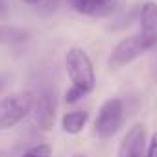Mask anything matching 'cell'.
<instances>
[{
	"instance_id": "obj_1",
	"label": "cell",
	"mask_w": 157,
	"mask_h": 157,
	"mask_svg": "<svg viewBox=\"0 0 157 157\" xmlns=\"http://www.w3.org/2000/svg\"><path fill=\"white\" fill-rule=\"evenodd\" d=\"M65 65H67V74L70 78V83L78 89L85 91L87 94L96 87V74L93 61L89 54L83 48H70L65 56Z\"/></svg>"
},
{
	"instance_id": "obj_2",
	"label": "cell",
	"mask_w": 157,
	"mask_h": 157,
	"mask_svg": "<svg viewBox=\"0 0 157 157\" xmlns=\"http://www.w3.org/2000/svg\"><path fill=\"white\" fill-rule=\"evenodd\" d=\"M35 104V94L32 91H19L0 100V131L15 128L22 122L32 111Z\"/></svg>"
},
{
	"instance_id": "obj_3",
	"label": "cell",
	"mask_w": 157,
	"mask_h": 157,
	"mask_svg": "<svg viewBox=\"0 0 157 157\" xmlns=\"http://www.w3.org/2000/svg\"><path fill=\"white\" fill-rule=\"evenodd\" d=\"M124 122V105L118 98H109L102 104L98 109V115L94 118V133L100 139L113 137Z\"/></svg>"
},
{
	"instance_id": "obj_4",
	"label": "cell",
	"mask_w": 157,
	"mask_h": 157,
	"mask_svg": "<svg viewBox=\"0 0 157 157\" xmlns=\"http://www.w3.org/2000/svg\"><path fill=\"white\" fill-rule=\"evenodd\" d=\"M67 2L76 13L94 19L113 17L126 6V0H67Z\"/></svg>"
},
{
	"instance_id": "obj_5",
	"label": "cell",
	"mask_w": 157,
	"mask_h": 157,
	"mask_svg": "<svg viewBox=\"0 0 157 157\" xmlns=\"http://www.w3.org/2000/svg\"><path fill=\"white\" fill-rule=\"evenodd\" d=\"M144 52H148V50H146V46H144L140 35H139V33L129 35V37L122 39V41L111 50L109 59H107V65H109L111 68H122V67L133 63V61H135L139 56H142Z\"/></svg>"
},
{
	"instance_id": "obj_6",
	"label": "cell",
	"mask_w": 157,
	"mask_h": 157,
	"mask_svg": "<svg viewBox=\"0 0 157 157\" xmlns=\"http://www.w3.org/2000/svg\"><path fill=\"white\" fill-rule=\"evenodd\" d=\"M146 150V128L144 124H133L122 137L117 157H142Z\"/></svg>"
},
{
	"instance_id": "obj_7",
	"label": "cell",
	"mask_w": 157,
	"mask_h": 157,
	"mask_svg": "<svg viewBox=\"0 0 157 157\" xmlns=\"http://www.w3.org/2000/svg\"><path fill=\"white\" fill-rule=\"evenodd\" d=\"M139 24H140V39L146 46V50H151L157 44V4L155 2H146L140 8L139 15Z\"/></svg>"
},
{
	"instance_id": "obj_8",
	"label": "cell",
	"mask_w": 157,
	"mask_h": 157,
	"mask_svg": "<svg viewBox=\"0 0 157 157\" xmlns=\"http://www.w3.org/2000/svg\"><path fill=\"white\" fill-rule=\"evenodd\" d=\"M33 118L41 131H50L56 122V100L50 94H39L33 104Z\"/></svg>"
},
{
	"instance_id": "obj_9",
	"label": "cell",
	"mask_w": 157,
	"mask_h": 157,
	"mask_svg": "<svg viewBox=\"0 0 157 157\" xmlns=\"http://www.w3.org/2000/svg\"><path fill=\"white\" fill-rule=\"evenodd\" d=\"M87 120H89V113L87 111H80V109L78 111H68L61 118V128L68 135H78V133H82V129L85 128Z\"/></svg>"
},
{
	"instance_id": "obj_10",
	"label": "cell",
	"mask_w": 157,
	"mask_h": 157,
	"mask_svg": "<svg viewBox=\"0 0 157 157\" xmlns=\"http://www.w3.org/2000/svg\"><path fill=\"white\" fill-rule=\"evenodd\" d=\"M28 39V32L17 26H10V24H2L0 26V46L4 44H19L24 43Z\"/></svg>"
},
{
	"instance_id": "obj_11",
	"label": "cell",
	"mask_w": 157,
	"mask_h": 157,
	"mask_svg": "<svg viewBox=\"0 0 157 157\" xmlns=\"http://www.w3.org/2000/svg\"><path fill=\"white\" fill-rule=\"evenodd\" d=\"M21 157H52V146L50 144H44V142L35 144L28 151H24Z\"/></svg>"
},
{
	"instance_id": "obj_12",
	"label": "cell",
	"mask_w": 157,
	"mask_h": 157,
	"mask_svg": "<svg viewBox=\"0 0 157 157\" xmlns=\"http://www.w3.org/2000/svg\"><path fill=\"white\" fill-rule=\"evenodd\" d=\"M83 96H87L85 91H82V89H78V87L70 85L68 91L65 93V102H67V104H76V102H80Z\"/></svg>"
},
{
	"instance_id": "obj_13",
	"label": "cell",
	"mask_w": 157,
	"mask_h": 157,
	"mask_svg": "<svg viewBox=\"0 0 157 157\" xmlns=\"http://www.w3.org/2000/svg\"><path fill=\"white\" fill-rule=\"evenodd\" d=\"M57 6H59V0H39L37 11L43 13V15H50L57 10Z\"/></svg>"
},
{
	"instance_id": "obj_14",
	"label": "cell",
	"mask_w": 157,
	"mask_h": 157,
	"mask_svg": "<svg viewBox=\"0 0 157 157\" xmlns=\"http://www.w3.org/2000/svg\"><path fill=\"white\" fill-rule=\"evenodd\" d=\"M142 157H157V131L151 135V139H150V142H148Z\"/></svg>"
},
{
	"instance_id": "obj_15",
	"label": "cell",
	"mask_w": 157,
	"mask_h": 157,
	"mask_svg": "<svg viewBox=\"0 0 157 157\" xmlns=\"http://www.w3.org/2000/svg\"><path fill=\"white\" fill-rule=\"evenodd\" d=\"M22 4H28V6H37L39 4V0H21Z\"/></svg>"
},
{
	"instance_id": "obj_16",
	"label": "cell",
	"mask_w": 157,
	"mask_h": 157,
	"mask_svg": "<svg viewBox=\"0 0 157 157\" xmlns=\"http://www.w3.org/2000/svg\"><path fill=\"white\" fill-rule=\"evenodd\" d=\"M4 13V0H0V15Z\"/></svg>"
},
{
	"instance_id": "obj_17",
	"label": "cell",
	"mask_w": 157,
	"mask_h": 157,
	"mask_svg": "<svg viewBox=\"0 0 157 157\" xmlns=\"http://www.w3.org/2000/svg\"><path fill=\"white\" fill-rule=\"evenodd\" d=\"M74 157H85V155H74Z\"/></svg>"
},
{
	"instance_id": "obj_18",
	"label": "cell",
	"mask_w": 157,
	"mask_h": 157,
	"mask_svg": "<svg viewBox=\"0 0 157 157\" xmlns=\"http://www.w3.org/2000/svg\"><path fill=\"white\" fill-rule=\"evenodd\" d=\"M0 157H6V155H4V153H0Z\"/></svg>"
}]
</instances>
